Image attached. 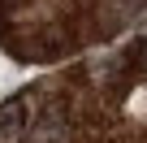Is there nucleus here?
<instances>
[{
    "mask_svg": "<svg viewBox=\"0 0 147 143\" xmlns=\"http://www.w3.org/2000/svg\"><path fill=\"white\" fill-rule=\"evenodd\" d=\"M22 130V104H5L0 108V143H13Z\"/></svg>",
    "mask_w": 147,
    "mask_h": 143,
    "instance_id": "f257e3e1",
    "label": "nucleus"
}]
</instances>
